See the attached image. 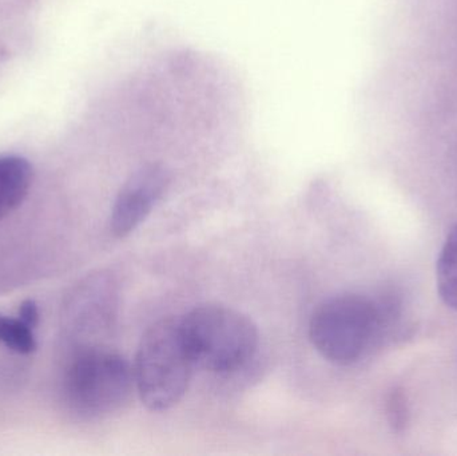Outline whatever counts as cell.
Returning a JSON list of instances; mask_svg holds the SVG:
<instances>
[{"mask_svg": "<svg viewBox=\"0 0 457 456\" xmlns=\"http://www.w3.org/2000/svg\"><path fill=\"white\" fill-rule=\"evenodd\" d=\"M394 318L386 303L361 294H340L316 308L309 336L322 358L337 366H351L378 345Z\"/></svg>", "mask_w": 457, "mask_h": 456, "instance_id": "cell-1", "label": "cell"}, {"mask_svg": "<svg viewBox=\"0 0 457 456\" xmlns=\"http://www.w3.org/2000/svg\"><path fill=\"white\" fill-rule=\"evenodd\" d=\"M179 319H161L139 343L133 371L142 403L161 412L176 406L189 387L195 369Z\"/></svg>", "mask_w": 457, "mask_h": 456, "instance_id": "cell-2", "label": "cell"}, {"mask_svg": "<svg viewBox=\"0 0 457 456\" xmlns=\"http://www.w3.org/2000/svg\"><path fill=\"white\" fill-rule=\"evenodd\" d=\"M179 323L193 363L206 371H238L257 352V327L233 308L200 305L179 319Z\"/></svg>", "mask_w": 457, "mask_h": 456, "instance_id": "cell-3", "label": "cell"}, {"mask_svg": "<svg viewBox=\"0 0 457 456\" xmlns=\"http://www.w3.org/2000/svg\"><path fill=\"white\" fill-rule=\"evenodd\" d=\"M134 390L133 366L104 345L77 350L64 375V402L82 419L115 414L130 401Z\"/></svg>", "mask_w": 457, "mask_h": 456, "instance_id": "cell-4", "label": "cell"}, {"mask_svg": "<svg viewBox=\"0 0 457 456\" xmlns=\"http://www.w3.org/2000/svg\"><path fill=\"white\" fill-rule=\"evenodd\" d=\"M171 173L162 161L139 165L120 187L110 216L115 237H126L147 219L168 190Z\"/></svg>", "mask_w": 457, "mask_h": 456, "instance_id": "cell-5", "label": "cell"}, {"mask_svg": "<svg viewBox=\"0 0 457 456\" xmlns=\"http://www.w3.org/2000/svg\"><path fill=\"white\" fill-rule=\"evenodd\" d=\"M118 300L117 283L109 273H96L80 284L69 308L70 329L80 340L79 348L96 347L91 340L109 334L117 319Z\"/></svg>", "mask_w": 457, "mask_h": 456, "instance_id": "cell-6", "label": "cell"}, {"mask_svg": "<svg viewBox=\"0 0 457 456\" xmlns=\"http://www.w3.org/2000/svg\"><path fill=\"white\" fill-rule=\"evenodd\" d=\"M34 171L21 155H0V221L21 205L31 189Z\"/></svg>", "mask_w": 457, "mask_h": 456, "instance_id": "cell-7", "label": "cell"}, {"mask_svg": "<svg viewBox=\"0 0 457 456\" xmlns=\"http://www.w3.org/2000/svg\"><path fill=\"white\" fill-rule=\"evenodd\" d=\"M436 284L440 299L457 311V225L451 229L436 265Z\"/></svg>", "mask_w": 457, "mask_h": 456, "instance_id": "cell-8", "label": "cell"}, {"mask_svg": "<svg viewBox=\"0 0 457 456\" xmlns=\"http://www.w3.org/2000/svg\"><path fill=\"white\" fill-rule=\"evenodd\" d=\"M0 343L18 355H31L37 348L34 328L21 319L0 313Z\"/></svg>", "mask_w": 457, "mask_h": 456, "instance_id": "cell-9", "label": "cell"}, {"mask_svg": "<svg viewBox=\"0 0 457 456\" xmlns=\"http://www.w3.org/2000/svg\"><path fill=\"white\" fill-rule=\"evenodd\" d=\"M386 412H388L389 425L395 433H403L407 427L408 419H410V411H408L407 398L404 391L400 388H395L388 398L386 404Z\"/></svg>", "mask_w": 457, "mask_h": 456, "instance_id": "cell-10", "label": "cell"}, {"mask_svg": "<svg viewBox=\"0 0 457 456\" xmlns=\"http://www.w3.org/2000/svg\"><path fill=\"white\" fill-rule=\"evenodd\" d=\"M18 318L31 328H37L39 324V307L34 300H24L18 311Z\"/></svg>", "mask_w": 457, "mask_h": 456, "instance_id": "cell-11", "label": "cell"}]
</instances>
